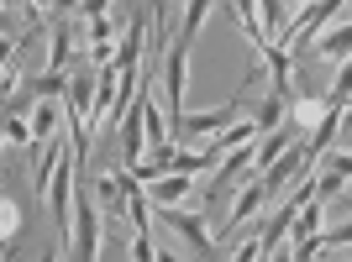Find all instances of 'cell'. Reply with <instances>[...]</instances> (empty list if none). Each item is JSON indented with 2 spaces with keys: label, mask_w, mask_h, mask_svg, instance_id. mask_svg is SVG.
<instances>
[{
  "label": "cell",
  "mask_w": 352,
  "mask_h": 262,
  "mask_svg": "<svg viewBox=\"0 0 352 262\" xmlns=\"http://www.w3.org/2000/svg\"><path fill=\"white\" fill-rule=\"evenodd\" d=\"M210 16L206 0H195V5H184V16H179V37L174 47H168V58H163V110H168V131H184V89H190V53H195V37H200V21Z\"/></svg>",
  "instance_id": "obj_1"
},
{
  "label": "cell",
  "mask_w": 352,
  "mask_h": 262,
  "mask_svg": "<svg viewBox=\"0 0 352 262\" xmlns=\"http://www.w3.org/2000/svg\"><path fill=\"white\" fill-rule=\"evenodd\" d=\"M79 16H85V37H89V63H100V69H111L121 53V37H126V21H121V5H79Z\"/></svg>",
  "instance_id": "obj_2"
},
{
  "label": "cell",
  "mask_w": 352,
  "mask_h": 262,
  "mask_svg": "<svg viewBox=\"0 0 352 262\" xmlns=\"http://www.w3.org/2000/svg\"><path fill=\"white\" fill-rule=\"evenodd\" d=\"M100 204L95 194H79L74 200V231H69V262H100Z\"/></svg>",
  "instance_id": "obj_3"
},
{
  "label": "cell",
  "mask_w": 352,
  "mask_h": 262,
  "mask_svg": "<svg viewBox=\"0 0 352 262\" xmlns=\"http://www.w3.org/2000/svg\"><path fill=\"white\" fill-rule=\"evenodd\" d=\"M158 220L163 226H168V231L179 236V241H184V247L195 252V257L200 262H210V252H216V241H210V231H206V215H200V210H158Z\"/></svg>",
  "instance_id": "obj_4"
},
{
  "label": "cell",
  "mask_w": 352,
  "mask_h": 262,
  "mask_svg": "<svg viewBox=\"0 0 352 262\" xmlns=\"http://www.w3.org/2000/svg\"><path fill=\"white\" fill-rule=\"evenodd\" d=\"M242 110H248L242 100H226V105H216V110H195V116H184V131H190V136H200V142H216V136H226L232 126H242V121H248Z\"/></svg>",
  "instance_id": "obj_5"
},
{
  "label": "cell",
  "mask_w": 352,
  "mask_h": 262,
  "mask_svg": "<svg viewBox=\"0 0 352 262\" xmlns=\"http://www.w3.org/2000/svg\"><path fill=\"white\" fill-rule=\"evenodd\" d=\"M331 16H342V0L305 5V11H300V21H294V37H289V47H284V53H294V47H305V43H321V37H326V21H331Z\"/></svg>",
  "instance_id": "obj_6"
},
{
  "label": "cell",
  "mask_w": 352,
  "mask_h": 262,
  "mask_svg": "<svg viewBox=\"0 0 352 262\" xmlns=\"http://www.w3.org/2000/svg\"><path fill=\"white\" fill-rule=\"evenodd\" d=\"M263 184H258V178H248V184H242V189H236V200L232 204H226V231H221V236H226V241H232V236L236 231H242V226H248V220L252 215H258V210H263Z\"/></svg>",
  "instance_id": "obj_7"
},
{
  "label": "cell",
  "mask_w": 352,
  "mask_h": 262,
  "mask_svg": "<svg viewBox=\"0 0 352 262\" xmlns=\"http://www.w3.org/2000/svg\"><path fill=\"white\" fill-rule=\"evenodd\" d=\"M305 142V131L294 126V121H284L279 131H268V136H258V174H268L274 163L284 158V152H294V147Z\"/></svg>",
  "instance_id": "obj_8"
},
{
  "label": "cell",
  "mask_w": 352,
  "mask_h": 262,
  "mask_svg": "<svg viewBox=\"0 0 352 262\" xmlns=\"http://www.w3.org/2000/svg\"><path fill=\"white\" fill-rule=\"evenodd\" d=\"M95 204L105 210V220L126 215V184H121V174H100L95 178Z\"/></svg>",
  "instance_id": "obj_9"
},
{
  "label": "cell",
  "mask_w": 352,
  "mask_h": 262,
  "mask_svg": "<svg viewBox=\"0 0 352 262\" xmlns=\"http://www.w3.org/2000/svg\"><path fill=\"white\" fill-rule=\"evenodd\" d=\"M190 189H195V178L168 174V178H158V184H147V200H153V210H174L179 200H190Z\"/></svg>",
  "instance_id": "obj_10"
},
{
  "label": "cell",
  "mask_w": 352,
  "mask_h": 262,
  "mask_svg": "<svg viewBox=\"0 0 352 262\" xmlns=\"http://www.w3.org/2000/svg\"><path fill=\"white\" fill-rule=\"evenodd\" d=\"M316 53H321L326 63H337V69H342V63L352 58V21H342V27H331V32H326V37H321V43H316Z\"/></svg>",
  "instance_id": "obj_11"
},
{
  "label": "cell",
  "mask_w": 352,
  "mask_h": 262,
  "mask_svg": "<svg viewBox=\"0 0 352 262\" xmlns=\"http://www.w3.org/2000/svg\"><path fill=\"white\" fill-rule=\"evenodd\" d=\"M21 236H27V226H21V210H16V200L6 194V200H0V241H6V257L16 252V241H21Z\"/></svg>",
  "instance_id": "obj_12"
},
{
  "label": "cell",
  "mask_w": 352,
  "mask_h": 262,
  "mask_svg": "<svg viewBox=\"0 0 352 262\" xmlns=\"http://www.w3.org/2000/svg\"><path fill=\"white\" fill-rule=\"evenodd\" d=\"M6 142L16 147V152H37V131H32L27 116H6Z\"/></svg>",
  "instance_id": "obj_13"
},
{
  "label": "cell",
  "mask_w": 352,
  "mask_h": 262,
  "mask_svg": "<svg viewBox=\"0 0 352 262\" xmlns=\"http://www.w3.org/2000/svg\"><path fill=\"white\" fill-rule=\"evenodd\" d=\"M289 110H294V126H300V131H305V136H310V131H316V126H321V121H326V100H294L289 105Z\"/></svg>",
  "instance_id": "obj_14"
},
{
  "label": "cell",
  "mask_w": 352,
  "mask_h": 262,
  "mask_svg": "<svg viewBox=\"0 0 352 262\" xmlns=\"http://www.w3.org/2000/svg\"><path fill=\"white\" fill-rule=\"evenodd\" d=\"M321 100H326V105H342V110H347V100H352V58L337 69V79H331V89H326Z\"/></svg>",
  "instance_id": "obj_15"
},
{
  "label": "cell",
  "mask_w": 352,
  "mask_h": 262,
  "mask_svg": "<svg viewBox=\"0 0 352 262\" xmlns=\"http://www.w3.org/2000/svg\"><path fill=\"white\" fill-rule=\"evenodd\" d=\"M321 247H352V220L337 226V231H321V236H316V252H321Z\"/></svg>",
  "instance_id": "obj_16"
},
{
  "label": "cell",
  "mask_w": 352,
  "mask_h": 262,
  "mask_svg": "<svg viewBox=\"0 0 352 262\" xmlns=\"http://www.w3.org/2000/svg\"><path fill=\"white\" fill-rule=\"evenodd\" d=\"M263 252H268V247H263V236H248V241L232 252V262H263Z\"/></svg>",
  "instance_id": "obj_17"
},
{
  "label": "cell",
  "mask_w": 352,
  "mask_h": 262,
  "mask_svg": "<svg viewBox=\"0 0 352 262\" xmlns=\"http://www.w3.org/2000/svg\"><path fill=\"white\" fill-rule=\"evenodd\" d=\"M163 252L153 247V236H132V262H158Z\"/></svg>",
  "instance_id": "obj_18"
},
{
  "label": "cell",
  "mask_w": 352,
  "mask_h": 262,
  "mask_svg": "<svg viewBox=\"0 0 352 262\" xmlns=\"http://www.w3.org/2000/svg\"><path fill=\"white\" fill-rule=\"evenodd\" d=\"M321 168H331V174L352 178V152H331V158H321Z\"/></svg>",
  "instance_id": "obj_19"
},
{
  "label": "cell",
  "mask_w": 352,
  "mask_h": 262,
  "mask_svg": "<svg viewBox=\"0 0 352 262\" xmlns=\"http://www.w3.org/2000/svg\"><path fill=\"white\" fill-rule=\"evenodd\" d=\"M263 262H294V247L289 241H274V247L263 252Z\"/></svg>",
  "instance_id": "obj_20"
},
{
  "label": "cell",
  "mask_w": 352,
  "mask_h": 262,
  "mask_svg": "<svg viewBox=\"0 0 352 262\" xmlns=\"http://www.w3.org/2000/svg\"><path fill=\"white\" fill-rule=\"evenodd\" d=\"M37 262H58V247H53V252H43V257H37Z\"/></svg>",
  "instance_id": "obj_21"
},
{
  "label": "cell",
  "mask_w": 352,
  "mask_h": 262,
  "mask_svg": "<svg viewBox=\"0 0 352 262\" xmlns=\"http://www.w3.org/2000/svg\"><path fill=\"white\" fill-rule=\"evenodd\" d=\"M342 204H347V210H352V194H342Z\"/></svg>",
  "instance_id": "obj_22"
},
{
  "label": "cell",
  "mask_w": 352,
  "mask_h": 262,
  "mask_svg": "<svg viewBox=\"0 0 352 262\" xmlns=\"http://www.w3.org/2000/svg\"><path fill=\"white\" fill-rule=\"evenodd\" d=\"M347 262H352V257H347Z\"/></svg>",
  "instance_id": "obj_23"
}]
</instances>
